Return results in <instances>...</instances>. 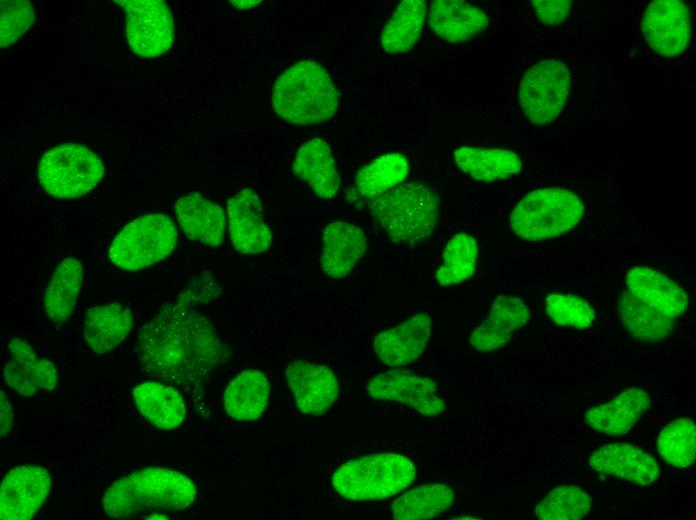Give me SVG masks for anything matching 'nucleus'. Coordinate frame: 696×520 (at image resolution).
<instances>
[{
  "instance_id": "7c9ffc66",
  "label": "nucleus",
  "mask_w": 696,
  "mask_h": 520,
  "mask_svg": "<svg viewBox=\"0 0 696 520\" xmlns=\"http://www.w3.org/2000/svg\"><path fill=\"white\" fill-rule=\"evenodd\" d=\"M408 173L409 163L404 155H381L358 170L351 196L368 202L404 182Z\"/></svg>"
},
{
  "instance_id": "f257e3e1",
  "label": "nucleus",
  "mask_w": 696,
  "mask_h": 520,
  "mask_svg": "<svg viewBox=\"0 0 696 520\" xmlns=\"http://www.w3.org/2000/svg\"><path fill=\"white\" fill-rule=\"evenodd\" d=\"M142 369L184 391L201 388L230 358L212 323L181 294L162 304L138 335Z\"/></svg>"
},
{
  "instance_id": "2f4dec72",
  "label": "nucleus",
  "mask_w": 696,
  "mask_h": 520,
  "mask_svg": "<svg viewBox=\"0 0 696 520\" xmlns=\"http://www.w3.org/2000/svg\"><path fill=\"white\" fill-rule=\"evenodd\" d=\"M427 12L424 0H404L384 26L381 46L389 54L404 53L418 42Z\"/></svg>"
},
{
  "instance_id": "c9c22d12",
  "label": "nucleus",
  "mask_w": 696,
  "mask_h": 520,
  "mask_svg": "<svg viewBox=\"0 0 696 520\" xmlns=\"http://www.w3.org/2000/svg\"><path fill=\"white\" fill-rule=\"evenodd\" d=\"M592 499L582 488L563 484L553 488L536 506L535 515L542 520H579L591 510Z\"/></svg>"
},
{
  "instance_id": "9d476101",
  "label": "nucleus",
  "mask_w": 696,
  "mask_h": 520,
  "mask_svg": "<svg viewBox=\"0 0 696 520\" xmlns=\"http://www.w3.org/2000/svg\"><path fill=\"white\" fill-rule=\"evenodd\" d=\"M126 11V37L131 50L154 58L170 49L174 42V22L162 0H115Z\"/></svg>"
},
{
  "instance_id": "e433bc0d",
  "label": "nucleus",
  "mask_w": 696,
  "mask_h": 520,
  "mask_svg": "<svg viewBox=\"0 0 696 520\" xmlns=\"http://www.w3.org/2000/svg\"><path fill=\"white\" fill-rule=\"evenodd\" d=\"M662 459L671 466L687 468L696 455V426L689 418H678L666 425L657 440Z\"/></svg>"
},
{
  "instance_id": "f8f14e48",
  "label": "nucleus",
  "mask_w": 696,
  "mask_h": 520,
  "mask_svg": "<svg viewBox=\"0 0 696 520\" xmlns=\"http://www.w3.org/2000/svg\"><path fill=\"white\" fill-rule=\"evenodd\" d=\"M51 487L49 472L38 465H21L4 477L0 489V518L29 520L46 500Z\"/></svg>"
},
{
  "instance_id": "a211bd4d",
  "label": "nucleus",
  "mask_w": 696,
  "mask_h": 520,
  "mask_svg": "<svg viewBox=\"0 0 696 520\" xmlns=\"http://www.w3.org/2000/svg\"><path fill=\"white\" fill-rule=\"evenodd\" d=\"M628 292L654 311L676 319L688 307L684 289L666 275L642 266L631 268L626 275Z\"/></svg>"
},
{
  "instance_id": "4468645a",
  "label": "nucleus",
  "mask_w": 696,
  "mask_h": 520,
  "mask_svg": "<svg viewBox=\"0 0 696 520\" xmlns=\"http://www.w3.org/2000/svg\"><path fill=\"white\" fill-rule=\"evenodd\" d=\"M229 235L234 248L242 254L266 251L273 235L265 222L263 206L258 194L245 188L227 201Z\"/></svg>"
},
{
  "instance_id": "f704fd0d",
  "label": "nucleus",
  "mask_w": 696,
  "mask_h": 520,
  "mask_svg": "<svg viewBox=\"0 0 696 520\" xmlns=\"http://www.w3.org/2000/svg\"><path fill=\"white\" fill-rule=\"evenodd\" d=\"M478 246L474 237L458 233L445 246L442 263L435 271L440 286H452L469 279L476 269Z\"/></svg>"
},
{
  "instance_id": "5701e85b",
  "label": "nucleus",
  "mask_w": 696,
  "mask_h": 520,
  "mask_svg": "<svg viewBox=\"0 0 696 520\" xmlns=\"http://www.w3.org/2000/svg\"><path fill=\"white\" fill-rule=\"evenodd\" d=\"M174 211L189 239L211 247L222 244L226 217L221 206L198 193H191L175 202Z\"/></svg>"
},
{
  "instance_id": "2eb2a0df",
  "label": "nucleus",
  "mask_w": 696,
  "mask_h": 520,
  "mask_svg": "<svg viewBox=\"0 0 696 520\" xmlns=\"http://www.w3.org/2000/svg\"><path fill=\"white\" fill-rule=\"evenodd\" d=\"M298 409L313 416L324 414L338 396V380L326 366L306 360L291 362L285 371Z\"/></svg>"
},
{
  "instance_id": "4c0bfd02",
  "label": "nucleus",
  "mask_w": 696,
  "mask_h": 520,
  "mask_svg": "<svg viewBox=\"0 0 696 520\" xmlns=\"http://www.w3.org/2000/svg\"><path fill=\"white\" fill-rule=\"evenodd\" d=\"M545 304L548 316L558 325L584 329L595 319L592 306L576 295L550 294L546 297Z\"/></svg>"
},
{
  "instance_id": "20e7f679",
  "label": "nucleus",
  "mask_w": 696,
  "mask_h": 520,
  "mask_svg": "<svg viewBox=\"0 0 696 520\" xmlns=\"http://www.w3.org/2000/svg\"><path fill=\"white\" fill-rule=\"evenodd\" d=\"M367 207L392 241L414 245L435 230L440 199L422 183L404 181L369 200Z\"/></svg>"
},
{
  "instance_id": "7ed1b4c3",
  "label": "nucleus",
  "mask_w": 696,
  "mask_h": 520,
  "mask_svg": "<svg viewBox=\"0 0 696 520\" xmlns=\"http://www.w3.org/2000/svg\"><path fill=\"white\" fill-rule=\"evenodd\" d=\"M275 112L295 125H310L331 118L338 108V91L328 72L312 60L298 61L275 81Z\"/></svg>"
},
{
  "instance_id": "c85d7f7f",
  "label": "nucleus",
  "mask_w": 696,
  "mask_h": 520,
  "mask_svg": "<svg viewBox=\"0 0 696 520\" xmlns=\"http://www.w3.org/2000/svg\"><path fill=\"white\" fill-rule=\"evenodd\" d=\"M453 157L462 172L483 182L507 179L522 169L519 156L507 149L463 146Z\"/></svg>"
},
{
  "instance_id": "72a5a7b5",
  "label": "nucleus",
  "mask_w": 696,
  "mask_h": 520,
  "mask_svg": "<svg viewBox=\"0 0 696 520\" xmlns=\"http://www.w3.org/2000/svg\"><path fill=\"white\" fill-rule=\"evenodd\" d=\"M619 312L623 325L637 339L653 341L669 337L675 321L666 317L634 298L623 289L619 301Z\"/></svg>"
},
{
  "instance_id": "423d86ee",
  "label": "nucleus",
  "mask_w": 696,
  "mask_h": 520,
  "mask_svg": "<svg viewBox=\"0 0 696 520\" xmlns=\"http://www.w3.org/2000/svg\"><path fill=\"white\" fill-rule=\"evenodd\" d=\"M585 208L578 195L562 188L528 193L514 207L510 228L521 239L541 241L561 236L578 225Z\"/></svg>"
},
{
  "instance_id": "a878e982",
  "label": "nucleus",
  "mask_w": 696,
  "mask_h": 520,
  "mask_svg": "<svg viewBox=\"0 0 696 520\" xmlns=\"http://www.w3.org/2000/svg\"><path fill=\"white\" fill-rule=\"evenodd\" d=\"M292 169L321 198H332L339 191L341 179L331 148L321 138H313L299 147Z\"/></svg>"
},
{
  "instance_id": "cd10ccee",
  "label": "nucleus",
  "mask_w": 696,
  "mask_h": 520,
  "mask_svg": "<svg viewBox=\"0 0 696 520\" xmlns=\"http://www.w3.org/2000/svg\"><path fill=\"white\" fill-rule=\"evenodd\" d=\"M270 396V384L264 373L247 369L238 374L224 392V409L237 421H253L265 411Z\"/></svg>"
},
{
  "instance_id": "f3484780",
  "label": "nucleus",
  "mask_w": 696,
  "mask_h": 520,
  "mask_svg": "<svg viewBox=\"0 0 696 520\" xmlns=\"http://www.w3.org/2000/svg\"><path fill=\"white\" fill-rule=\"evenodd\" d=\"M590 467L631 483L650 485L659 476L657 462L641 448L628 443H611L589 456Z\"/></svg>"
},
{
  "instance_id": "393cba45",
  "label": "nucleus",
  "mask_w": 696,
  "mask_h": 520,
  "mask_svg": "<svg viewBox=\"0 0 696 520\" xmlns=\"http://www.w3.org/2000/svg\"><path fill=\"white\" fill-rule=\"evenodd\" d=\"M133 325L130 308L119 302H109L87 310L83 335L91 350L104 354L116 348L127 337Z\"/></svg>"
},
{
  "instance_id": "6e6552de",
  "label": "nucleus",
  "mask_w": 696,
  "mask_h": 520,
  "mask_svg": "<svg viewBox=\"0 0 696 520\" xmlns=\"http://www.w3.org/2000/svg\"><path fill=\"white\" fill-rule=\"evenodd\" d=\"M104 175L100 158L87 147L63 143L48 150L40 160L38 179L51 196L72 199L92 190Z\"/></svg>"
},
{
  "instance_id": "37998d69",
  "label": "nucleus",
  "mask_w": 696,
  "mask_h": 520,
  "mask_svg": "<svg viewBox=\"0 0 696 520\" xmlns=\"http://www.w3.org/2000/svg\"><path fill=\"white\" fill-rule=\"evenodd\" d=\"M145 518H147V519H168L169 517H168V515H165L161 512H154V513L146 516Z\"/></svg>"
},
{
  "instance_id": "c756f323",
  "label": "nucleus",
  "mask_w": 696,
  "mask_h": 520,
  "mask_svg": "<svg viewBox=\"0 0 696 520\" xmlns=\"http://www.w3.org/2000/svg\"><path fill=\"white\" fill-rule=\"evenodd\" d=\"M83 282V267L75 257L65 258L54 270L45 290V311L56 323L66 322L74 308Z\"/></svg>"
},
{
  "instance_id": "1a4fd4ad",
  "label": "nucleus",
  "mask_w": 696,
  "mask_h": 520,
  "mask_svg": "<svg viewBox=\"0 0 696 520\" xmlns=\"http://www.w3.org/2000/svg\"><path fill=\"white\" fill-rule=\"evenodd\" d=\"M570 83L569 68L561 61L547 59L529 67L518 91L519 105L529 121L535 125L554 121L562 112Z\"/></svg>"
},
{
  "instance_id": "79ce46f5",
  "label": "nucleus",
  "mask_w": 696,
  "mask_h": 520,
  "mask_svg": "<svg viewBox=\"0 0 696 520\" xmlns=\"http://www.w3.org/2000/svg\"><path fill=\"white\" fill-rule=\"evenodd\" d=\"M260 2H261L260 0H258V1H253V0L230 1V3L234 7L239 8V9H249V8L259 4Z\"/></svg>"
},
{
  "instance_id": "bb28decb",
  "label": "nucleus",
  "mask_w": 696,
  "mask_h": 520,
  "mask_svg": "<svg viewBox=\"0 0 696 520\" xmlns=\"http://www.w3.org/2000/svg\"><path fill=\"white\" fill-rule=\"evenodd\" d=\"M133 399L138 411L156 428L175 429L185 419V402L174 386L145 381L133 389Z\"/></svg>"
},
{
  "instance_id": "4be33fe9",
  "label": "nucleus",
  "mask_w": 696,
  "mask_h": 520,
  "mask_svg": "<svg viewBox=\"0 0 696 520\" xmlns=\"http://www.w3.org/2000/svg\"><path fill=\"white\" fill-rule=\"evenodd\" d=\"M529 319L530 311L520 298L501 294L495 298L489 316L471 334L470 344L479 351L497 350Z\"/></svg>"
},
{
  "instance_id": "473e14b6",
  "label": "nucleus",
  "mask_w": 696,
  "mask_h": 520,
  "mask_svg": "<svg viewBox=\"0 0 696 520\" xmlns=\"http://www.w3.org/2000/svg\"><path fill=\"white\" fill-rule=\"evenodd\" d=\"M454 501V493L444 484H427L402 494L392 504L396 520H424L439 516Z\"/></svg>"
},
{
  "instance_id": "58836bf2",
  "label": "nucleus",
  "mask_w": 696,
  "mask_h": 520,
  "mask_svg": "<svg viewBox=\"0 0 696 520\" xmlns=\"http://www.w3.org/2000/svg\"><path fill=\"white\" fill-rule=\"evenodd\" d=\"M34 22V10L30 1L2 0L0 45L7 47L16 42Z\"/></svg>"
},
{
  "instance_id": "412c9836",
  "label": "nucleus",
  "mask_w": 696,
  "mask_h": 520,
  "mask_svg": "<svg viewBox=\"0 0 696 520\" xmlns=\"http://www.w3.org/2000/svg\"><path fill=\"white\" fill-rule=\"evenodd\" d=\"M427 21L436 36L450 43L469 41L481 34L489 24L483 10L462 0L433 1Z\"/></svg>"
},
{
  "instance_id": "39448f33",
  "label": "nucleus",
  "mask_w": 696,
  "mask_h": 520,
  "mask_svg": "<svg viewBox=\"0 0 696 520\" xmlns=\"http://www.w3.org/2000/svg\"><path fill=\"white\" fill-rule=\"evenodd\" d=\"M416 476L409 458L395 453L371 454L342 464L331 479L334 490L352 501L390 498L407 488Z\"/></svg>"
},
{
  "instance_id": "b1692460",
  "label": "nucleus",
  "mask_w": 696,
  "mask_h": 520,
  "mask_svg": "<svg viewBox=\"0 0 696 520\" xmlns=\"http://www.w3.org/2000/svg\"><path fill=\"white\" fill-rule=\"evenodd\" d=\"M650 405V396L646 391L629 388L606 403L588 409L584 420L597 432L623 435L634 427Z\"/></svg>"
},
{
  "instance_id": "ea45409f",
  "label": "nucleus",
  "mask_w": 696,
  "mask_h": 520,
  "mask_svg": "<svg viewBox=\"0 0 696 520\" xmlns=\"http://www.w3.org/2000/svg\"><path fill=\"white\" fill-rule=\"evenodd\" d=\"M531 3L540 21L550 26L561 24L572 5L570 0H533Z\"/></svg>"
},
{
  "instance_id": "0eeeda50",
  "label": "nucleus",
  "mask_w": 696,
  "mask_h": 520,
  "mask_svg": "<svg viewBox=\"0 0 696 520\" xmlns=\"http://www.w3.org/2000/svg\"><path fill=\"white\" fill-rule=\"evenodd\" d=\"M177 240L178 230L168 215H144L117 234L109 248V259L124 270L143 269L171 254Z\"/></svg>"
},
{
  "instance_id": "9b49d317",
  "label": "nucleus",
  "mask_w": 696,
  "mask_h": 520,
  "mask_svg": "<svg viewBox=\"0 0 696 520\" xmlns=\"http://www.w3.org/2000/svg\"><path fill=\"white\" fill-rule=\"evenodd\" d=\"M642 30L649 46L658 54L674 57L690 41V12L681 0H655L646 8Z\"/></svg>"
},
{
  "instance_id": "ddd939ff",
  "label": "nucleus",
  "mask_w": 696,
  "mask_h": 520,
  "mask_svg": "<svg viewBox=\"0 0 696 520\" xmlns=\"http://www.w3.org/2000/svg\"><path fill=\"white\" fill-rule=\"evenodd\" d=\"M369 395L379 400L402 403L421 415L443 412L445 403L437 395V385L430 378L407 370H389L373 377L367 385Z\"/></svg>"
},
{
  "instance_id": "6ab92c4d",
  "label": "nucleus",
  "mask_w": 696,
  "mask_h": 520,
  "mask_svg": "<svg viewBox=\"0 0 696 520\" xmlns=\"http://www.w3.org/2000/svg\"><path fill=\"white\" fill-rule=\"evenodd\" d=\"M431 319L418 313L398 326L379 333L373 348L384 364L392 367L407 365L425 350L430 338Z\"/></svg>"
},
{
  "instance_id": "dca6fc26",
  "label": "nucleus",
  "mask_w": 696,
  "mask_h": 520,
  "mask_svg": "<svg viewBox=\"0 0 696 520\" xmlns=\"http://www.w3.org/2000/svg\"><path fill=\"white\" fill-rule=\"evenodd\" d=\"M8 349L11 358L3 369V375L10 388L24 397L56 388L58 375L54 364L39 357L27 341L14 337Z\"/></svg>"
},
{
  "instance_id": "aec40b11",
  "label": "nucleus",
  "mask_w": 696,
  "mask_h": 520,
  "mask_svg": "<svg viewBox=\"0 0 696 520\" xmlns=\"http://www.w3.org/2000/svg\"><path fill=\"white\" fill-rule=\"evenodd\" d=\"M366 249L367 239L360 227L344 221L331 222L322 232L321 269L332 278L345 277Z\"/></svg>"
},
{
  "instance_id": "f03ea898",
  "label": "nucleus",
  "mask_w": 696,
  "mask_h": 520,
  "mask_svg": "<svg viewBox=\"0 0 696 520\" xmlns=\"http://www.w3.org/2000/svg\"><path fill=\"white\" fill-rule=\"evenodd\" d=\"M195 483L165 467H145L114 481L102 497L107 516L127 519L145 512L181 511L196 499Z\"/></svg>"
},
{
  "instance_id": "a19ab883",
  "label": "nucleus",
  "mask_w": 696,
  "mask_h": 520,
  "mask_svg": "<svg viewBox=\"0 0 696 520\" xmlns=\"http://www.w3.org/2000/svg\"><path fill=\"white\" fill-rule=\"evenodd\" d=\"M0 416V433L1 437H4L12 427L14 413L10 401L3 390L0 391Z\"/></svg>"
}]
</instances>
